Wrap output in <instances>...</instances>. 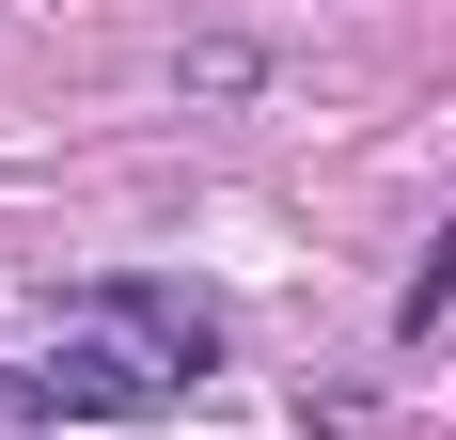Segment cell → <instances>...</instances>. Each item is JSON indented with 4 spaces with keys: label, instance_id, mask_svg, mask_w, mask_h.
I'll use <instances>...</instances> for the list:
<instances>
[{
    "label": "cell",
    "instance_id": "7a4b0ae2",
    "mask_svg": "<svg viewBox=\"0 0 456 440\" xmlns=\"http://www.w3.org/2000/svg\"><path fill=\"white\" fill-rule=\"evenodd\" d=\"M32 394H47V409H158V362H142L126 330H79V346L47 362Z\"/></svg>",
    "mask_w": 456,
    "mask_h": 440
},
{
    "label": "cell",
    "instance_id": "3957f363",
    "mask_svg": "<svg viewBox=\"0 0 456 440\" xmlns=\"http://www.w3.org/2000/svg\"><path fill=\"white\" fill-rule=\"evenodd\" d=\"M441 299H456V236H441V252L410 267V299H394V330H441Z\"/></svg>",
    "mask_w": 456,
    "mask_h": 440
},
{
    "label": "cell",
    "instance_id": "6da1fadb",
    "mask_svg": "<svg viewBox=\"0 0 456 440\" xmlns=\"http://www.w3.org/2000/svg\"><path fill=\"white\" fill-rule=\"evenodd\" d=\"M94 314H110V330H126V346L158 362V378H221V314L189 299V283H110Z\"/></svg>",
    "mask_w": 456,
    "mask_h": 440
}]
</instances>
